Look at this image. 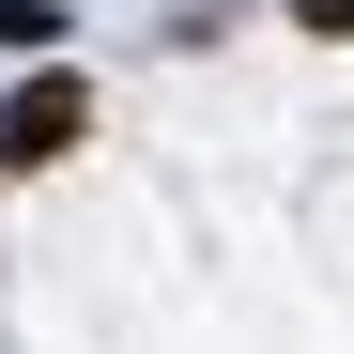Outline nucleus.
I'll use <instances>...</instances> for the list:
<instances>
[{
    "instance_id": "7ed1b4c3",
    "label": "nucleus",
    "mask_w": 354,
    "mask_h": 354,
    "mask_svg": "<svg viewBox=\"0 0 354 354\" xmlns=\"http://www.w3.org/2000/svg\"><path fill=\"white\" fill-rule=\"evenodd\" d=\"M292 16H308V31H354V0H292Z\"/></svg>"
},
{
    "instance_id": "f03ea898",
    "label": "nucleus",
    "mask_w": 354,
    "mask_h": 354,
    "mask_svg": "<svg viewBox=\"0 0 354 354\" xmlns=\"http://www.w3.org/2000/svg\"><path fill=\"white\" fill-rule=\"evenodd\" d=\"M0 46H62V0H0Z\"/></svg>"
},
{
    "instance_id": "f257e3e1",
    "label": "nucleus",
    "mask_w": 354,
    "mask_h": 354,
    "mask_svg": "<svg viewBox=\"0 0 354 354\" xmlns=\"http://www.w3.org/2000/svg\"><path fill=\"white\" fill-rule=\"evenodd\" d=\"M93 139V93L77 77H31V93H0V169H62Z\"/></svg>"
}]
</instances>
